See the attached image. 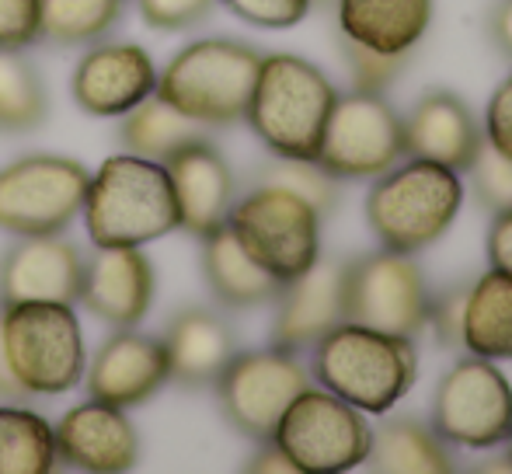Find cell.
<instances>
[{
    "label": "cell",
    "instance_id": "cell-1",
    "mask_svg": "<svg viewBox=\"0 0 512 474\" xmlns=\"http://www.w3.org/2000/svg\"><path fill=\"white\" fill-rule=\"evenodd\" d=\"M84 227L95 248H147L178 231L168 168L140 154H112L88 178Z\"/></svg>",
    "mask_w": 512,
    "mask_h": 474
},
{
    "label": "cell",
    "instance_id": "cell-2",
    "mask_svg": "<svg viewBox=\"0 0 512 474\" xmlns=\"http://www.w3.org/2000/svg\"><path fill=\"white\" fill-rule=\"evenodd\" d=\"M310 370L324 391L366 415H384L418 380V349L405 335L342 321L310 346Z\"/></svg>",
    "mask_w": 512,
    "mask_h": 474
},
{
    "label": "cell",
    "instance_id": "cell-3",
    "mask_svg": "<svg viewBox=\"0 0 512 474\" xmlns=\"http://www.w3.org/2000/svg\"><path fill=\"white\" fill-rule=\"evenodd\" d=\"M335 98V84L321 67L293 53H269L258 67L244 122L272 150V157L314 161Z\"/></svg>",
    "mask_w": 512,
    "mask_h": 474
},
{
    "label": "cell",
    "instance_id": "cell-4",
    "mask_svg": "<svg viewBox=\"0 0 512 474\" xmlns=\"http://www.w3.org/2000/svg\"><path fill=\"white\" fill-rule=\"evenodd\" d=\"M460 206H464L460 171L411 157L408 164H394L391 171L373 178V189L366 196V220L380 248L418 255L450 231Z\"/></svg>",
    "mask_w": 512,
    "mask_h": 474
},
{
    "label": "cell",
    "instance_id": "cell-5",
    "mask_svg": "<svg viewBox=\"0 0 512 474\" xmlns=\"http://www.w3.org/2000/svg\"><path fill=\"white\" fill-rule=\"evenodd\" d=\"M262 56L237 39H196L178 49L157 74L154 95L199 126H234L248 116Z\"/></svg>",
    "mask_w": 512,
    "mask_h": 474
},
{
    "label": "cell",
    "instance_id": "cell-6",
    "mask_svg": "<svg viewBox=\"0 0 512 474\" xmlns=\"http://www.w3.org/2000/svg\"><path fill=\"white\" fill-rule=\"evenodd\" d=\"M7 363L32 398H56L81 384L88 349L70 304L0 307Z\"/></svg>",
    "mask_w": 512,
    "mask_h": 474
},
{
    "label": "cell",
    "instance_id": "cell-7",
    "mask_svg": "<svg viewBox=\"0 0 512 474\" xmlns=\"http://www.w3.org/2000/svg\"><path fill=\"white\" fill-rule=\"evenodd\" d=\"M321 213L293 189L258 182L230 206V231L265 272L290 283L321 258Z\"/></svg>",
    "mask_w": 512,
    "mask_h": 474
},
{
    "label": "cell",
    "instance_id": "cell-8",
    "mask_svg": "<svg viewBox=\"0 0 512 474\" xmlns=\"http://www.w3.org/2000/svg\"><path fill=\"white\" fill-rule=\"evenodd\" d=\"M216 398L230 429L251 443H265L276 436L279 419L293 405L300 391L310 387V373L300 363V353L290 349H237L223 373L216 377Z\"/></svg>",
    "mask_w": 512,
    "mask_h": 474
},
{
    "label": "cell",
    "instance_id": "cell-9",
    "mask_svg": "<svg viewBox=\"0 0 512 474\" xmlns=\"http://www.w3.org/2000/svg\"><path fill=\"white\" fill-rule=\"evenodd\" d=\"M272 440L300 474H342L366 464L373 429L366 412L324 387H307L293 398Z\"/></svg>",
    "mask_w": 512,
    "mask_h": 474
},
{
    "label": "cell",
    "instance_id": "cell-10",
    "mask_svg": "<svg viewBox=\"0 0 512 474\" xmlns=\"http://www.w3.org/2000/svg\"><path fill=\"white\" fill-rule=\"evenodd\" d=\"M91 171L63 154H25L0 168V231L63 234L84 206Z\"/></svg>",
    "mask_w": 512,
    "mask_h": 474
},
{
    "label": "cell",
    "instance_id": "cell-11",
    "mask_svg": "<svg viewBox=\"0 0 512 474\" xmlns=\"http://www.w3.org/2000/svg\"><path fill=\"white\" fill-rule=\"evenodd\" d=\"M432 429L450 447L492 450L512 429V384L495 359L474 356L453 363L432 391Z\"/></svg>",
    "mask_w": 512,
    "mask_h": 474
},
{
    "label": "cell",
    "instance_id": "cell-12",
    "mask_svg": "<svg viewBox=\"0 0 512 474\" xmlns=\"http://www.w3.org/2000/svg\"><path fill=\"white\" fill-rule=\"evenodd\" d=\"M405 157L401 116L384 95L349 91L335 98L314 161L338 182H366Z\"/></svg>",
    "mask_w": 512,
    "mask_h": 474
},
{
    "label": "cell",
    "instance_id": "cell-13",
    "mask_svg": "<svg viewBox=\"0 0 512 474\" xmlns=\"http://www.w3.org/2000/svg\"><path fill=\"white\" fill-rule=\"evenodd\" d=\"M342 297L345 321L377 328V332L415 339L429 325L432 293L411 255L380 248L356 262H345Z\"/></svg>",
    "mask_w": 512,
    "mask_h": 474
},
{
    "label": "cell",
    "instance_id": "cell-14",
    "mask_svg": "<svg viewBox=\"0 0 512 474\" xmlns=\"http://www.w3.org/2000/svg\"><path fill=\"white\" fill-rule=\"evenodd\" d=\"M84 255L63 234L18 237L0 255V307L14 304H77Z\"/></svg>",
    "mask_w": 512,
    "mask_h": 474
},
{
    "label": "cell",
    "instance_id": "cell-15",
    "mask_svg": "<svg viewBox=\"0 0 512 474\" xmlns=\"http://www.w3.org/2000/svg\"><path fill=\"white\" fill-rule=\"evenodd\" d=\"M56 464L88 474H122L140 461V433L126 408L105 401H81L53 426Z\"/></svg>",
    "mask_w": 512,
    "mask_h": 474
},
{
    "label": "cell",
    "instance_id": "cell-16",
    "mask_svg": "<svg viewBox=\"0 0 512 474\" xmlns=\"http://www.w3.org/2000/svg\"><path fill=\"white\" fill-rule=\"evenodd\" d=\"M168 380V353L161 339L133 328H112V335L84 363L81 384L88 387V398L115 408H136L147 405Z\"/></svg>",
    "mask_w": 512,
    "mask_h": 474
},
{
    "label": "cell",
    "instance_id": "cell-17",
    "mask_svg": "<svg viewBox=\"0 0 512 474\" xmlns=\"http://www.w3.org/2000/svg\"><path fill=\"white\" fill-rule=\"evenodd\" d=\"M157 88V67L136 42H95L70 77V91L81 112L95 119H122L147 102Z\"/></svg>",
    "mask_w": 512,
    "mask_h": 474
},
{
    "label": "cell",
    "instance_id": "cell-18",
    "mask_svg": "<svg viewBox=\"0 0 512 474\" xmlns=\"http://www.w3.org/2000/svg\"><path fill=\"white\" fill-rule=\"evenodd\" d=\"M157 293V272L143 248H95L84 258L77 304L108 328H133L147 318Z\"/></svg>",
    "mask_w": 512,
    "mask_h": 474
},
{
    "label": "cell",
    "instance_id": "cell-19",
    "mask_svg": "<svg viewBox=\"0 0 512 474\" xmlns=\"http://www.w3.org/2000/svg\"><path fill=\"white\" fill-rule=\"evenodd\" d=\"M171 178V192L178 203V231L203 241L206 234L220 231L234 206V171L227 157L206 136L178 147L164 157Z\"/></svg>",
    "mask_w": 512,
    "mask_h": 474
},
{
    "label": "cell",
    "instance_id": "cell-20",
    "mask_svg": "<svg viewBox=\"0 0 512 474\" xmlns=\"http://www.w3.org/2000/svg\"><path fill=\"white\" fill-rule=\"evenodd\" d=\"M345 262L338 258H317L304 276L283 283L276 297V321H272V346L304 353L321 335L345 321L342 297Z\"/></svg>",
    "mask_w": 512,
    "mask_h": 474
},
{
    "label": "cell",
    "instance_id": "cell-21",
    "mask_svg": "<svg viewBox=\"0 0 512 474\" xmlns=\"http://www.w3.org/2000/svg\"><path fill=\"white\" fill-rule=\"evenodd\" d=\"M401 133H405V154L453 171H467L474 150L485 140L471 105L453 91H425L401 119Z\"/></svg>",
    "mask_w": 512,
    "mask_h": 474
},
{
    "label": "cell",
    "instance_id": "cell-22",
    "mask_svg": "<svg viewBox=\"0 0 512 474\" xmlns=\"http://www.w3.org/2000/svg\"><path fill=\"white\" fill-rule=\"evenodd\" d=\"M161 342L168 353V377L189 391L213 387L230 356L237 353L234 328L209 307H182L168 321Z\"/></svg>",
    "mask_w": 512,
    "mask_h": 474
},
{
    "label": "cell",
    "instance_id": "cell-23",
    "mask_svg": "<svg viewBox=\"0 0 512 474\" xmlns=\"http://www.w3.org/2000/svg\"><path fill=\"white\" fill-rule=\"evenodd\" d=\"M338 28L384 56H411L425 39L436 0H338Z\"/></svg>",
    "mask_w": 512,
    "mask_h": 474
},
{
    "label": "cell",
    "instance_id": "cell-24",
    "mask_svg": "<svg viewBox=\"0 0 512 474\" xmlns=\"http://www.w3.org/2000/svg\"><path fill=\"white\" fill-rule=\"evenodd\" d=\"M203 279L216 300L230 311L272 304L283 290L272 272H265L248 251L241 248L230 224L203 237Z\"/></svg>",
    "mask_w": 512,
    "mask_h": 474
},
{
    "label": "cell",
    "instance_id": "cell-25",
    "mask_svg": "<svg viewBox=\"0 0 512 474\" xmlns=\"http://www.w3.org/2000/svg\"><path fill=\"white\" fill-rule=\"evenodd\" d=\"M366 464L380 474H450L457 468L450 443L415 415H398L373 429Z\"/></svg>",
    "mask_w": 512,
    "mask_h": 474
},
{
    "label": "cell",
    "instance_id": "cell-26",
    "mask_svg": "<svg viewBox=\"0 0 512 474\" xmlns=\"http://www.w3.org/2000/svg\"><path fill=\"white\" fill-rule=\"evenodd\" d=\"M464 349L485 359H512V276L488 269L467 290Z\"/></svg>",
    "mask_w": 512,
    "mask_h": 474
},
{
    "label": "cell",
    "instance_id": "cell-27",
    "mask_svg": "<svg viewBox=\"0 0 512 474\" xmlns=\"http://www.w3.org/2000/svg\"><path fill=\"white\" fill-rule=\"evenodd\" d=\"M206 126L182 116L178 109H171L161 95H150L147 102H140L136 109H129L119 122V143L129 154L150 157V161H164L168 154H175L178 147L199 140Z\"/></svg>",
    "mask_w": 512,
    "mask_h": 474
},
{
    "label": "cell",
    "instance_id": "cell-28",
    "mask_svg": "<svg viewBox=\"0 0 512 474\" xmlns=\"http://www.w3.org/2000/svg\"><path fill=\"white\" fill-rule=\"evenodd\" d=\"M49 116V91L39 67L21 49H0V133H32Z\"/></svg>",
    "mask_w": 512,
    "mask_h": 474
},
{
    "label": "cell",
    "instance_id": "cell-29",
    "mask_svg": "<svg viewBox=\"0 0 512 474\" xmlns=\"http://www.w3.org/2000/svg\"><path fill=\"white\" fill-rule=\"evenodd\" d=\"M56 468L53 426L39 412L0 405V474H49Z\"/></svg>",
    "mask_w": 512,
    "mask_h": 474
},
{
    "label": "cell",
    "instance_id": "cell-30",
    "mask_svg": "<svg viewBox=\"0 0 512 474\" xmlns=\"http://www.w3.org/2000/svg\"><path fill=\"white\" fill-rule=\"evenodd\" d=\"M122 21V0H42L39 42L95 46Z\"/></svg>",
    "mask_w": 512,
    "mask_h": 474
},
{
    "label": "cell",
    "instance_id": "cell-31",
    "mask_svg": "<svg viewBox=\"0 0 512 474\" xmlns=\"http://www.w3.org/2000/svg\"><path fill=\"white\" fill-rule=\"evenodd\" d=\"M258 175H262V182L283 185V189H293L297 196H304L307 203L321 213V217H331L335 206H338V199H342V192H338V178H331L317 161L276 157V161L265 164Z\"/></svg>",
    "mask_w": 512,
    "mask_h": 474
},
{
    "label": "cell",
    "instance_id": "cell-32",
    "mask_svg": "<svg viewBox=\"0 0 512 474\" xmlns=\"http://www.w3.org/2000/svg\"><path fill=\"white\" fill-rule=\"evenodd\" d=\"M467 171H471V182H474V199L488 213L512 210V157L495 150L488 140H481V147L474 150Z\"/></svg>",
    "mask_w": 512,
    "mask_h": 474
},
{
    "label": "cell",
    "instance_id": "cell-33",
    "mask_svg": "<svg viewBox=\"0 0 512 474\" xmlns=\"http://www.w3.org/2000/svg\"><path fill=\"white\" fill-rule=\"evenodd\" d=\"M338 49L345 56V67L352 77V91H373V95H384L394 84V77L408 67V56H384L370 46H359L349 35L338 39Z\"/></svg>",
    "mask_w": 512,
    "mask_h": 474
},
{
    "label": "cell",
    "instance_id": "cell-34",
    "mask_svg": "<svg viewBox=\"0 0 512 474\" xmlns=\"http://www.w3.org/2000/svg\"><path fill=\"white\" fill-rule=\"evenodd\" d=\"M136 7H140L143 25L157 32H185L209 18L216 0H136Z\"/></svg>",
    "mask_w": 512,
    "mask_h": 474
},
{
    "label": "cell",
    "instance_id": "cell-35",
    "mask_svg": "<svg viewBox=\"0 0 512 474\" xmlns=\"http://www.w3.org/2000/svg\"><path fill=\"white\" fill-rule=\"evenodd\" d=\"M220 4L255 28H293L310 14V0H220Z\"/></svg>",
    "mask_w": 512,
    "mask_h": 474
},
{
    "label": "cell",
    "instance_id": "cell-36",
    "mask_svg": "<svg viewBox=\"0 0 512 474\" xmlns=\"http://www.w3.org/2000/svg\"><path fill=\"white\" fill-rule=\"evenodd\" d=\"M42 0H0V49H28L39 42Z\"/></svg>",
    "mask_w": 512,
    "mask_h": 474
},
{
    "label": "cell",
    "instance_id": "cell-37",
    "mask_svg": "<svg viewBox=\"0 0 512 474\" xmlns=\"http://www.w3.org/2000/svg\"><path fill=\"white\" fill-rule=\"evenodd\" d=\"M471 283H457L429 304V325L436 328V339L443 349H464V311Z\"/></svg>",
    "mask_w": 512,
    "mask_h": 474
},
{
    "label": "cell",
    "instance_id": "cell-38",
    "mask_svg": "<svg viewBox=\"0 0 512 474\" xmlns=\"http://www.w3.org/2000/svg\"><path fill=\"white\" fill-rule=\"evenodd\" d=\"M485 140L512 157V74L492 91V102L485 112Z\"/></svg>",
    "mask_w": 512,
    "mask_h": 474
},
{
    "label": "cell",
    "instance_id": "cell-39",
    "mask_svg": "<svg viewBox=\"0 0 512 474\" xmlns=\"http://www.w3.org/2000/svg\"><path fill=\"white\" fill-rule=\"evenodd\" d=\"M485 251L492 269L509 272L512 276V210L492 213V224H488V237H485Z\"/></svg>",
    "mask_w": 512,
    "mask_h": 474
},
{
    "label": "cell",
    "instance_id": "cell-40",
    "mask_svg": "<svg viewBox=\"0 0 512 474\" xmlns=\"http://www.w3.org/2000/svg\"><path fill=\"white\" fill-rule=\"evenodd\" d=\"M244 471H251V474H300L297 464L283 454V447H279L276 440L258 443V450L251 454V461L244 464Z\"/></svg>",
    "mask_w": 512,
    "mask_h": 474
},
{
    "label": "cell",
    "instance_id": "cell-41",
    "mask_svg": "<svg viewBox=\"0 0 512 474\" xmlns=\"http://www.w3.org/2000/svg\"><path fill=\"white\" fill-rule=\"evenodd\" d=\"M488 35H492L495 46L512 60V0H499L495 4L492 18H488Z\"/></svg>",
    "mask_w": 512,
    "mask_h": 474
},
{
    "label": "cell",
    "instance_id": "cell-42",
    "mask_svg": "<svg viewBox=\"0 0 512 474\" xmlns=\"http://www.w3.org/2000/svg\"><path fill=\"white\" fill-rule=\"evenodd\" d=\"M32 394L21 387V380L14 377L11 363H7V349H4V335H0V401H28Z\"/></svg>",
    "mask_w": 512,
    "mask_h": 474
},
{
    "label": "cell",
    "instance_id": "cell-43",
    "mask_svg": "<svg viewBox=\"0 0 512 474\" xmlns=\"http://www.w3.org/2000/svg\"><path fill=\"white\" fill-rule=\"evenodd\" d=\"M338 0H310V7H335Z\"/></svg>",
    "mask_w": 512,
    "mask_h": 474
},
{
    "label": "cell",
    "instance_id": "cell-44",
    "mask_svg": "<svg viewBox=\"0 0 512 474\" xmlns=\"http://www.w3.org/2000/svg\"><path fill=\"white\" fill-rule=\"evenodd\" d=\"M506 443H509V457H512V429H509V436H506Z\"/></svg>",
    "mask_w": 512,
    "mask_h": 474
}]
</instances>
